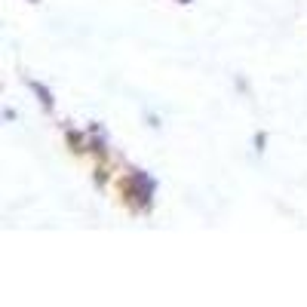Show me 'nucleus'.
I'll use <instances>...</instances> for the list:
<instances>
[{"mask_svg":"<svg viewBox=\"0 0 307 307\" xmlns=\"http://www.w3.org/2000/svg\"><path fill=\"white\" fill-rule=\"evenodd\" d=\"M31 89H34V92H37V95H40V101H43V105H46V108H49V105H52V95H49V92H46V89H43V86H40V83H31Z\"/></svg>","mask_w":307,"mask_h":307,"instance_id":"1","label":"nucleus"}]
</instances>
